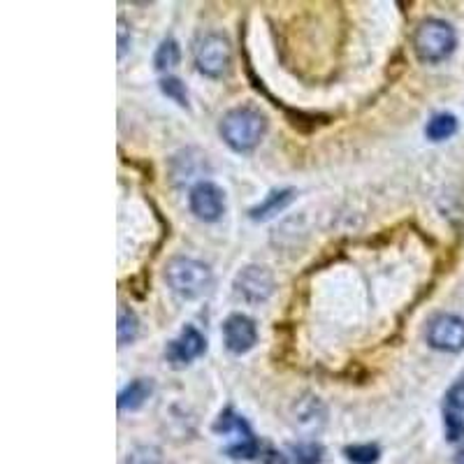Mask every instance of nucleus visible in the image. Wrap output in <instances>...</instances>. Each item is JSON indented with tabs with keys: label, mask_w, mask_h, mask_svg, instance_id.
<instances>
[{
	"label": "nucleus",
	"mask_w": 464,
	"mask_h": 464,
	"mask_svg": "<svg viewBox=\"0 0 464 464\" xmlns=\"http://www.w3.org/2000/svg\"><path fill=\"white\" fill-rule=\"evenodd\" d=\"M218 132L235 153H251L267 132V116L251 105L232 107L223 114Z\"/></svg>",
	"instance_id": "1"
},
{
	"label": "nucleus",
	"mask_w": 464,
	"mask_h": 464,
	"mask_svg": "<svg viewBox=\"0 0 464 464\" xmlns=\"http://www.w3.org/2000/svg\"><path fill=\"white\" fill-rule=\"evenodd\" d=\"M160 91L179 107H188V91H186V84L179 77H172V74L163 77L160 80Z\"/></svg>",
	"instance_id": "19"
},
{
	"label": "nucleus",
	"mask_w": 464,
	"mask_h": 464,
	"mask_svg": "<svg viewBox=\"0 0 464 464\" xmlns=\"http://www.w3.org/2000/svg\"><path fill=\"white\" fill-rule=\"evenodd\" d=\"M443 428L449 441L464 439V374L455 381L443 397Z\"/></svg>",
	"instance_id": "11"
},
{
	"label": "nucleus",
	"mask_w": 464,
	"mask_h": 464,
	"mask_svg": "<svg viewBox=\"0 0 464 464\" xmlns=\"http://www.w3.org/2000/svg\"><path fill=\"white\" fill-rule=\"evenodd\" d=\"M196 65L209 80H223L232 68V44L221 33H207L196 47Z\"/></svg>",
	"instance_id": "5"
},
{
	"label": "nucleus",
	"mask_w": 464,
	"mask_h": 464,
	"mask_svg": "<svg viewBox=\"0 0 464 464\" xmlns=\"http://www.w3.org/2000/svg\"><path fill=\"white\" fill-rule=\"evenodd\" d=\"M126 464H163V453L156 446H138L128 453Z\"/></svg>",
	"instance_id": "20"
},
{
	"label": "nucleus",
	"mask_w": 464,
	"mask_h": 464,
	"mask_svg": "<svg viewBox=\"0 0 464 464\" xmlns=\"http://www.w3.org/2000/svg\"><path fill=\"white\" fill-rule=\"evenodd\" d=\"M153 381L151 379H135L119 392V411H138L140 406L151 397Z\"/></svg>",
	"instance_id": "14"
},
{
	"label": "nucleus",
	"mask_w": 464,
	"mask_h": 464,
	"mask_svg": "<svg viewBox=\"0 0 464 464\" xmlns=\"http://www.w3.org/2000/svg\"><path fill=\"white\" fill-rule=\"evenodd\" d=\"M223 343L230 353L244 355L258 343V327L246 314H232L223 321Z\"/></svg>",
	"instance_id": "10"
},
{
	"label": "nucleus",
	"mask_w": 464,
	"mask_h": 464,
	"mask_svg": "<svg viewBox=\"0 0 464 464\" xmlns=\"http://www.w3.org/2000/svg\"><path fill=\"white\" fill-rule=\"evenodd\" d=\"M205 351L207 339L202 337L200 330L193 325H186L179 337L168 343V348H165V360H168L169 367H174V370H184L193 360L200 358Z\"/></svg>",
	"instance_id": "9"
},
{
	"label": "nucleus",
	"mask_w": 464,
	"mask_h": 464,
	"mask_svg": "<svg viewBox=\"0 0 464 464\" xmlns=\"http://www.w3.org/2000/svg\"><path fill=\"white\" fill-rule=\"evenodd\" d=\"M214 432L218 437L226 439V455L232 459H256L258 455H263V446L256 439L254 430L244 420V416H239L235 409L227 406L226 411H221V416L214 422Z\"/></svg>",
	"instance_id": "4"
},
{
	"label": "nucleus",
	"mask_w": 464,
	"mask_h": 464,
	"mask_svg": "<svg viewBox=\"0 0 464 464\" xmlns=\"http://www.w3.org/2000/svg\"><path fill=\"white\" fill-rule=\"evenodd\" d=\"M116 330H119V346H128V343L138 339L140 318L135 316L132 309H128V306L119 309V325H116Z\"/></svg>",
	"instance_id": "17"
},
{
	"label": "nucleus",
	"mask_w": 464,
	"mask_h": 464,
	"mask_svg": "<svg viewBox=\"0 0 464 464\" xmlns=\"http://www.w3.org/2000/svg\"><path fill=\"white\" fill-rule=\"evenodd\" d=\"M128 43H130V37H128V28L123 19H119V58L126 56Z\"/></svg>",
	"instance_id": "21"
},
{
	"label": "nucleus",
	"mask_w": 464,
	"mask_h": 464,
	"mask_svg": "<svg viewBox=\"0 0 464 464\" xmlns=\"http://www.w3.org/2000/svg\"><path fill=\"white\" fill-rule=\"evenodd\" d=\"M235 295L246 304H263L275 293V275L263 265H248L235 276Z\"/></svg>",
	"instance_id": "6"
},
{
	"label": "nucleus",
	"mask_w": 464,
	"mask_h": 464,
	"mask_svg": "<svg viewBox=\"0 0 464 464\" xmlns=\"http://www.w3.org/2000/svg\"><path fill=\"white\" fill-rule=\"evenodd\" d=\"M458 47V33L449 22L430 16L413 33V52L422 63H443Z\"/></svg>",
	"instance_id": "2"
},
{
	"label": "nucleus",
	"mask_w": 464,
	"mask_h": 464,
	"mask_svg": "<svg viewBox=\"0 0 464 464\" xmlns=\"http://www.w3.org/2000/svg\"><path fill=\"white\" fill-rule=\"evenodd\" d=\"M181 61V49L179 43L174 37H165L160 47L156 49V56H153V65L159 72H168V70L177 68Z\"/></svg>",
	"instance_id": "16"
},
{
	"label": "nucleus",
	"mask_w": 464,
	"mask_h": 464,
	"mask_svg": "<svg viewBox=\"0 0 464 464\" xmlns=\"http://www.w3.org/2000/svg\"><path fill=\"white\" fill-rule=\"evenodd\" d=\"M323 453L325 450L316 441L290 443L284 450H269L265 464H321Z\"/></svg>",
	"instance_id": "12"
},
{
	"label": "nucleus",
	"mask_w": 464,
	"mask_h": 464,
	"mask_svg": "<svg viewBox=\"0 0 464 464\" xmlns=\"http://www.w3.org/2000/svg\"><path fill=\"white\" fill-rule=\"evenodd\" d=\"M165 281L184 300H196V297L205 295L209 290L214 275H211L209 265L202 260L188 258V256H177L165 267Z\"/></svg>",
	"instance_id": "3"
},
{
	"label": "nucleus",
	"mask_w": 464,
	"mask_h": 464,
	"mask_svg": "<svg viewBox=\"0 0 464 464\" xmlns=\"http://www.w3.org/2000/svg\"><path fill=\"white\" fill-rule=\"evenodd\" d=\"M190 214L205 223H214L226 214V193L214 181H198L188 190Z\"/></svg>",
	"instance_id": "8"
},
{
	"label": "nucleus",
	"mask_w": 464,
	"mask_h": 464,
	"mask_svg": "<svg viewBox=\"0 0 464 464\" xmlns=\"http://www.w3.org/2000/svg\"><path fill=\"white\" fill-rule=\"evenodd\" d=\"M455 464H464V449L458 450V455H455Z\"/></svg>",
	"instance_id": "22"
},
{
	"label": "nucleus",
	"mask_w": 464,
	"mask_h": 464,
	"mask_svg": "<svg viewBox=\"0 0 464 464\" xmlns=\"http://www.w3.org/2000/svg\"><path fill=\"white\" fill-rule=\"evenodd\" d=\"M295 196L297 193L293 188L272 190L263 202L248 209V217L254 218V221H269V218H275L276 214H281L290 202L295 200Z\"/></svg>",
	"instance_id": "13"
},
{
	"label": "nucleus",
	"mask_w": 464,
	"mask_h": 464,
	"mask_svg": "<svg viewBox=\"0 0 464 464\" xmlns=\"http://www.w3.org/2000/svg\"><path fill=\"white\" fill-rule=\"evenodd\" d=\"M458 132V116L450 114V111H439L425 126V138L430 142H446Z\"/></svg>",
	"instance_id": "15"
},
{
	"label": "nucleus",
	"mask_w": 464,
	"mask_h": 464,
	"mask_svg": "<svg viewBox=\"0 0 464 464\" xmlns=\"http://www.w3.org/2000/svg\"><path fill=\"white\" fill-rule=\"evenodd\" d=\"M343 455L351 464H376L381 459V449L376 443H355L346 446Z\"/></svg>",
	"instance_id": "18"
},
{
	"label": "nucleus",
	"mask_w": 464,
	"mask_h": 464,
	"mask_svg": "<svg viewBox=\"0 0 464 464\" xmlns=\"http://www.w3.org/2000/svg\"><path fill=\"white\" fill-rule=\"evenodd\" d=\"M428 343L434 351L459 353L464 351V318L455 314H439L428 325Z\"/></svg>",
	"instance_id": "7"
}]
</instances>
